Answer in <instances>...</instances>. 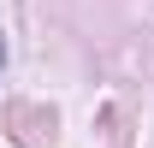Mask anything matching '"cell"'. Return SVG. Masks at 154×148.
<instances>
[{"instance_id":"cell-1","label":"cell","mask_w":154,"mask_h":148,"mask_svg":"<svg viewBox=\"0 0 154 148\" xmlns=\"http://www.w3.org/2000/svg\"><path fill=\"white\" fill-rule=\"evenodd\" d=\"M0 65H6V36H0Z\"/></svg>"}]
</instances>
